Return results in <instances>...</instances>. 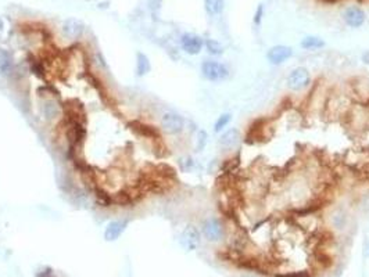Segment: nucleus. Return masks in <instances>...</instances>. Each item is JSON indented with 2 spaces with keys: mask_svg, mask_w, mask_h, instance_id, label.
I'll return each instance as SVG.
<instances>
[{
  "mask_svg": "<svg viewBox=\"0 0 369 277\" xmlns=\"http://www.w3.org/2000/svg\"><path fill=\"white\" fill-rule=\"evenodd\" d=\"M204 9L211 17L219 16L225 9V0H204Z\"/></svg>",
  "mask_w": 369,
  "mask_h": 277,
  "instance_id": "18",
  "label": "nucleus"
},
{
  "mask_svg": "<svg viewBox=\"0 0 369 277\" xmlns=\"http://www.w3.org/2000/svg\"><path fill=\"white\" fill-rule=\"evenodd\" d=\"M85 31H86V27H85L83 21L79 20V18H67L61 24V34L68 41H79L82 36L85 35Z\"/></svg>",
  "mask_w": 369,
  "mask_h": 277,
  "instance_id": "8",
  "label": "nucleus"
},
{
  "mask_svg": "<svg viewBox=\"0 0 369 277\" xmlns=\"http://www.w3.org/2000/svg\"><path fill=\"white\" fill-rule=\"evenodd\" d=\"M240 142H242V134H240V130L236 127H231V129L224 130L219 134L218 138L219 147L224 151L236 150L240 145Z\"/></svg>",
  "mask_w": 369,
  "mask_h": 277,
  "instance_id": "10",
  "label": "nucleus"
},
{
  "mask_svg": "<svg viewBox=\"0 0 369 277\" xmlns=\"http://www.w3.org/2000/svg\"><path fill=\"white\" fill-rule=\"evenodd\" d=\"M361 207L363 208V211L369 214V193L363 194L362 198H361Z\"/></svg>",
  "mask_w": 369,
  "mask_h": 277,
  "instance_id": "23",
  "label": "nucleus"
},
{
  "mask_svg": "<svg viewBox=\"0 0 369 277\" xmlns=\"http://www.w3.org/2000/svg\"><path fill=\"white\" fill-rule=\"evenodd\" d=\"M179 45L186 54L199 56L204 49V39L200 35L193 34V32H185V34L180 35Z\"/></svg>",
  "mask_w": 369,
  "mask_h": 277,
  "instance_id": "7",
  "label": "nucleus"
},
{
  "mask_svg": "<svg viewBox=\"0 0 369 277\" xmlns=\"http://www.w3.org/2000/svg\"><path fill=\"white\" fill-rule=\"evenodd\" d=\"M43 90V87H42ZM39 112L43 121L46 123H60L64 116V107L65 103L60 98L58 94H54V90H50V93L46 92V86L43 90V94H39Z\"/></svg>",
  "mask_w": 369,
  "mask_h": 277,
  "instance_id": "1",
  "label": "nucleus"
},
{
  "mask_svg": "<svg viewBox=\"0 0 369 277\" xmlns=\"http://www.w3.org/2000/svg\"><path fill=\"white\" fill-rule=\"evenodd\" d=\"M202 242V231L195 225H189L185 227L180 236H179V244L185 251H196L200 247Z\"/></svg>",
  "mask_w": 369,
  "mask_h": 277,
  "instance_id": "6",
  "label": "nucleus"
},
{
  "mask_svg": "<svg viewBox=\"0 0 369 277\" xmlns=\"http://www.w3.org/2000/svg\"><path fill=\"white\" fill-rule=\"evenodd\" d=\"M208 143V133L204 130V129H200L197 132V140H196V151L200 153L203 151L206 147H207Z\"/></svg>",
  "mask_w": 369,
  "mask_h": 277,
  "instance_id": "20",
  "label": "nucleus"
},
{
  "mask_svg": "<svg viewBox=\"0 0 369 277\" xmlns=\"http://www.w3.org/2000/svg\"><path fill=\"white\" fill-rule=\"evenodd\" d=\"M202 236L208 242H221L226 236V226L224 220L218 216H208L202 222L200 226Z\"/></svg>",
  "mask_w": 369,
  "mask_h": 277,
  "instance_id": "2",
  "label": "nucleus"
},
{
  "mask_svg": "<svg viewBox=\"0 0 369 277\" xmlns=\"http://www.w3.org/2000/svg\"><path fill=\"white\" fill-rule=\"evenodd\" d=\"M293 49L290 46H286V45H275L268 49L265 57L266 61L272 65H282L285 64L288 60L293 57Z\"/></svg>",
  "mask_w": 369,
  "mask_h": 277,
  "instance_id": "9",
  "label": "nucleus"
},
{
  "mask_svg": "<svg viewBox=\"0 0 369 277\" xmlns=\"http://www.w3.org/2000/svg\"><path fill=\"white\" fill-rule=\"evenodd\" d=\"M341 17H343V21L346 23V25H348L350 28H359L365 23L366 14L359 6H350L343 12Z\"/></svg>",
  "mask_w": 369,
  "mask_h": 277,
  "instance_id": "11",
  "label": "nucleus"
},
{
  "mask_svg": "<svg viewBox=\"0 0 369 277\" xmlns=\"http://www.w3.org/2000/svg\"><path fill=\"white\" fill-rule=\"evenodd\" d=\"M240 277H255V276L251 274V273H243V274H240Z\"/></svg>",
  "mask_w": 369,
  "mask_h": 277,
  "instance_id": "24",
  "label": "nucleus"
},
{
  "mask_svg": "<svg viewBox=\"0 0 369 277\" xmlns=\"http://www.w3.org/2000/svg\"><path fill=\"white\" fill-rule=\"evenodd\" d=\"M232 122V114L231 112H224L217 118V121L214 122V132L215 133H221L226 130V127L231 125Z\"/></svg>",
  "mask_w": 369,
  "mask_h": 277,
  "instance_id": "19",
  "label": "nucleus"
},
{
  "mask_svg": "<svg viewBox=\"0 0 369 277\" xmlns=\"http://www.w3.org/2000/svg\"><path fill=\"white\" fill-rule=\"evenodd\" d=\"M179 165L182 168V171L189 172V171H192V169L195 168V160H193L192 157H186V158H182V160L179 161Z\"/></svg>",
  "mask_w": 369,
  "mask_h": 277,
  "instance_id": "21",
  "label": "nucleus"
},
{
  "mask_svg": "<svg viewBox=\"0 0 369 277\" xmlns=\"http://www.w3.org/2000/svg\"><path fill=\"white\" fill-rule=\"evenodd\" d=\"M160 127L168 136H179L186 129V119L175 111H164L160 116Z\"/></svg>",
  "mask_w": 369,
  "mask_h": 277,
  "instance_id": "3",
  "label": "nucleus"
},
{
  "mask_svg": "<svg viewBox=\"0 0 369 277\" xmlns=\"http://www.w3.org/2000/svg\"><path fill=\"white\" fill-rule=\"evenodd\" d=\"M311 72L306 67H297L288 75L286 85H288L289 90L297 93L306 90L307 87L311 85Z\"/></svg>",
  "mask_w": 369,
  "mask_h": 277,
  "instance_id": "5",
  "label": "nucleus"
},
{
  "mask_svg": "<svg viewBox=\"0 0 369 277\" xmlns=\"http://www.w3.org/2000/svg\"><path fill=\"white\" fill-rule=\"evenodd\" d=\"M129 220L128 219H117L111 220L107 223L106 229H104V240L106 241H116L120 237L125 233Z\"/></svg>",
  "mask_w": 369,
  "mask_h": 277,
  "instance_id": "12",
  "label": "nucleus"
},
{
  "mask_svg": "<svg viewBox=\"0 0 369 277\" xmlns=\"http://www.w3.org/2000/svg\"><path fill=\"white\" fill-rule=\"evenodd\" d=\"M203 78L208 82H224L229 78V68L225 64L217 61V60H204L200 65Z\"/></svg>",
  "mask_w": 369,
  "mask_h": 277,
  "instance_id": "4",
  "label": "nucleus"
},
{
  "mask_svg": "<svg viewBox=\"0 0 369 277\" xmlns=\"http://www.w3.org/2000/svg\"><path fill=\"white\" fill-rule=\"evenodd\" d=\"M151 71V64L149 57L144 53L139 52L136 54V74L138 76L147 75Z\"/></svg>",
  "mask_w": 369,
  "mask_h": 277,
  "instance_id": "16",
  "label": "nucleus"
},
{
  "mask_svg": "<svg viewBox=\"0 0 369 277\" xmlns=\"http://www.w3.org/2000/svg\"><path fill=\"white\" fill-rule=\"evenodd\" d=\"M262 16H264V5H258L255 14H254V24L255 25H260L262 21Z\"/></svg>",
  "mask_w": 369,
  "mask_h": 277,
  "instance_id": "22",
  "label": "nucleus"
},
{
  "mask_svg": "<svg viewBox=\"0 0 369 277\" xmlns=\"http://www.w3.org/2000/svg\"><path fill=\"white\" fill-rule=\"evenodd\" d=\"M330 225L335 230H343L346 229L347 223H348V215L346 214L344 209L341 208H336L335 211L330 214Z\"/></svg>",
  "mask_w": 369,
  "mask_h": 277,
  "instance_id": "14",
  "label": "nucleus"
},
{
  "mask_svg": "<svg viewBox=\"0 0 369 277\" xmlns=\"http://www.w3.org/2000/svg\"><path fill=\"white\" fill-rule=\"evenodd\" d=\"M204 49L213 57H221L225 53V47L217 39H204Z\"/></svg>",
  "mask_w": 369,
  "mask_h": 277,
  "instance_id": "17",
  "label": "nucleus"
},
{
  "mask_svg": "<svg viewBox=\"0 0 369 277\" xmlns=\"http://www.w3.org/2000/svg\"><path fill=\"white\" fill-rule=\"evenodd\" d=\"M300 46L304 50H319V49L325 47V41L319 36H315V35H308L306 38H303V41L300 42Z\"/></svg>",
  "mask_w": 369,
  "mask_h": 277,
  "instance_id": "15",
  "label": "nucleus"
},
{
  "mask_svg": "<svg viewBox=\"0 0 369 277\" xmlns=\"http://www.w3.org/2000/svg\"><path fill=\"white\" fill-rule=\"evenodd\" d=\"M16 69L17 67L13 63L10 53L0 49V74L6 78H10L16 74Z\"/></svg>",
  "mask_w": 369,
  "mask_h": 277,
  "instance_id": "13",
  "label": "nucleus"
}]
</instances>
